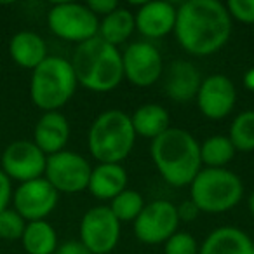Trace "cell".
I'll return each mask as SVG.
<instances>
[{"label": "cell", "mask_w": 254, "mask_h": 254, "mask_svg": "<svg viewBox=\"0 0 254 254\" xmlns=\"http://www.w3.org/2000/svg\"><path fill=\"white\" fill-rule=\"evenodd\" d=\"M131 122L136 136H143V138H148L152 141L171 129L169 112L157 103H148V105L136 108L131 115Z\"/></svg>", "instance_id": "21"}, {"label": "cell", "mask_w": 254, "mask_h": 254, "mask_svg": "<svg viewBox=\"0 0 254 254\" xmlns=\"http://www.w3.org/2000/svg\"><path fill=\"white\" fill-rule=\"evenodd\" d=\"M247 207H249L251 216H253V218H254V191L249 195V200H247Z\"/></svg>", "instance_id": "35"}, {"label": "cell", "mask_w": 254, "mask_h": 254, "mask_svg": "<svg viewBox=\"0 0 254 254\" xmlns=\"http://www.w3.org/2000/svg\"><path fill=\"white\" fill-rule=\"evenodd\" d=\"M244 85H246V89H249L251 92H254V66L249 68V70L246 71V75H244Z\"/></svg>", "instance_id": "34"}, {"label": "cell", "mask_w": 254, "mask_h": 254, "mask_svg": "<svg viewBox=\"0 0 254 254\" xmlns=\"http://www.w3.org/2000/svg\"><path fill=\"white\" fill-rule=\"evenodd\" d=\"M60 193L46 178L21 183L12 193L14 211L25 221H42L56 209Z\"/></svg>", "instance_id": "12"}, {"label": "cell", "mask_w": 254, "mask_h": 254, "mask_svg": "<svg viewBox=\"0 0 254 254\" xmlns=\"http://www.w3.org/2000/svg\"><path fill=\"white\" fill-rule=\"evenodd\" d=\"M120 225L110 207L96 205L82 216L80 242L91 254H112L120 240Z\"/></svg>", "instance_id": "10"}, {"label": "cell", "mask_w": 254, "mask_h": 254, "mask_svg": "<svg viewBox=\"0 0 254 254\" xmlns=\"http://www.w3.org/2000/svg\"><path fill=\"white\" fill-rule=\"evenodd\" d=\"M253 39H254V26H253Z\"/></svg>", "instance_id": "37"}, {"label": "cell", "mask_w": 254, "mask_h": 254, "mask_svg": "<svg viewBox=\"0 0 254 254\" xmlns=\"http://www.w3.org/2000/svg\"><path fill=\"white\" fill-rule=\"evenodd\" d=\"M174 35L188 54L211 56L228 44L232 18L218 0H188L176 7Z\"/></svg>", "instance_id": "1"}, {"label": "cell", "mask_w": 254, "mask_h": 254, "mask_svg": "<svg viewBox=\"0 0 254 254\" xmlns=\"http://www.w3.org/2000/svg\"><path fill=\"white\" fill-rule=\"evenodd\" d=\"M202 78L198 73L197 66L190 61L178 60L167 66L166 71V94L173 101L187 103L197 98V92L200 89Z\"/></svg>", "instance_id": "17"}, {"label": "cell", "mask_w": 254, "mask_h": 254, "mask_svg": "<svg viewBox=\"0 0 254 254\" xmlns=\"http://www.w3.org/2000/svg\"><path fill=\"white\" fill-rule=\"evenodd\" d=\"M251 254H254V242H253V251H251Z\"/></svg>", "instance_id": "36"}, {"label": "cell", "mask_w": 254, "mask_h": 254, "mask_svg": "<svg viewBox=\"0 0 254 254\" xmlns=\"http://www.w3.org/2000/svg\"><path fill=\"white\" fill-rule=\"evenodd\" d=\"M124 78L136 87H150L164 71L162 56L150 42H134L122 53Z\"/></svg>", "instance_id": "11"}, {"label": "cell", "mask_w": 254, "mask_h": 254, "mask_svg": "<svg viewBox=\"0 0 254 254\" xmlns=\"http://www.w3.org/2000/svg\"><path fill=\"white\" fill-rule=\"evenodd\" d=\"M70 138V124L60 112H46L33 131V143L44 155H54L64 150Z\"/></svg>", "instance_id": "16"}, {"label": "cell", "mask_w": 254, "mask_h": 254, "mask_svg": "<svg viewBox=\"0 0 254 254\" xmlns=\"http://www.w3.org/2000/svg\"><path fill=\"white\" fill-rule=\"evenodd\" d=\"M134 143L131 115L122 110H106L98 115L87 134L89 152L99 164H120L132 152Z\"/></svg>", "instance_id": "4"}, {"label": "cell", "mask_w": 254, "mask_h": 254, "mask_svg": "<svg viewBox=\"0 0 254 254\" xmlns=\"http://www.w3.org/2000/svg\"><path fill=\"white\" fill-rule=\"evenodd\" d=\"M132 226H134V235L139 242L148 244V246L166 244L178 232V226H180L176 205L164 198L145 204Z\"/></svg>", "instance_id": "9"}, {"label": "cell", "mask_w": 254, "mask_h": 254, "mask_svg": "<svg viewBox=\"0 0 254 254\" xmlns=\"http://www.w3.org/2000/svg\"><path fill=\"white\" fill-rule=\"evenodd\" d=\"M54 254H91V251L80 242V240H70L61 246H58Z\"/></svg>", "instance_id": "33"}, {"label": "cell", "mask_w": 254, "mask_h": 254, "mask_svg": "<svg viewBox=\"0 0 254 254\" xmlns=\"http://www.w3.org/2000/svg\"><path fill=\"white\" fill-rule=\"evenodd\" d=\"M237 152H254V112L246 110L233 119L228 134Z\"/></svg>", "instance_id": "25"}, {"label": "cell", "mask_w": 254, "mask_h": 254, "mask_svg": "<svg viewBox=\"0 0 254 254\" xmlns=\"http://www.w3.org/2000/svg\"><path fill=\"white\" fill-rule=\"evenodd\" d=\"M134 30V12L119 5L115 11L110 12L108 16H105L99 21L98 37L101 40H105L106 44H110V46L119 47L120 44L129 40V37L132 35Z\"/></svg>", "instance_id": "22"}, {"label": "cell", "mask_w": 254, "mask_h": 254, "mask_svg": "<svg viewBox=\"0 0 254 254\" xmlns=\"http://www.w3.org/2000/svg\"><path fill=\"white\" fill-rule=\"evenodd\" d=\"M176 209H178V218H180V223L181 221L191 223V221H195V219L198 218V214H200L198 207L191 200L181 202L180 205H176Z\"/></svg>", "instance_id": "32"}, {"label": "cell", "mask_w": 254, "mask_h": 254, "mask_svg": "<svg viewBox=\"0 0 254 254\" xmlns=\"http://www.w3.org/2000/svg\"><path fill=\"white\" fill-rule=\"evenodd\" d=\"M253 240L246 232L235 226H221L211 232L202 246L198 254H251Z\"/></svg>", "instance_id": "18"}, {"label": "cell", "mask_w": 254, "mask_h": 254, "mask_svg": "<svg viewBox=\"0 0 254 254\" xmlns=\"http://www.w3.org/2000/svg\"><path fill=\"white\" fill-rule=\"evenodd\" d=\"M87 9L92 12L94 16H108L110 12H113L117 7H119V4H117L115 0H89L87 4Z\"/></svg>", "instance_id": "30"}, {"label": "cell", "mask_w": 254, "mask_h": 254, "mask_svg": "<svg viewBox=\"0 0 254 254\" xmlns=\"http://www.w3.org/2000/svg\"><path fill=\"white\" fill-rule=\"evenodd\" d=\"M226 11L230 18L254 26V0H228Z\"/></svg>", "instance_id": "29"}, {"label": "cell", "mask_w": 254, "mask_h": 254, "mask_svg": "<svg viewBox=\"0 0 254 254\" xmlns=\"http://www.w3.org/2000/svg\"><path fill=\"white\" fill-rule=\"evenodd\" d=\"M127 187V173L122 164H98L92 167L87 190L99 200H113Z\"/></svg>", "instance_id": "19"}, {"label": "cell", "mask_w": 254, "mask_h": 254, "mask_svg": "<svg viewBox=\"0 0 254 254\" xmlns=\"http://www.w3.org/2000/svg\"><path fill=\"white\" fill-rule=\"evenodd\" d=\"M12 200V185L5 173L0 169V212L9 209V202Z\"/></svg>", "instance_id": "31"}, {"label": "cell", "mask_w": 254, "mask_h": 254, "mask_svg": "<svg viewBox=\"0 0 254 254\" xmlns=\"http://www.w3.org/2000/svg\"><path fill=\"white\" fill-rule=\"evenodd\" d=\"M195 99L202 115L211 120H221L228 117L235 106L237 89L226 75H209L202 80Z\"/></svg>", "instance_id": "14"}, {"label": "cell", "mask_w": 254, "mask_h": 254, "mask_svg": "<svg viewBox=\"0 0 254 254\" xmlns=\"http://www.w3.org/2000/svg\"><path fill=\"white\" fill-rule=\"evenodd\" d=\"M237 150L232 145L228 136L214 134L204 139L200 145V160L202 166L212 167V169H225L235 157Z\"/></svg>", "instance_id": "24"}, {"label": "cell", "mask_w": 254, "mask_h": 254, "mask_svg": "<svg viewBox=\"0 0 254 254\" xmlns=\"http://www.w3.org/2000/svg\"><path fill=\"white\" fill-rule=\"evenodd\" d=\"M47 155L33 141L18 139L11 143L2 153V171L9 180L26 183L42 178L46 173Z\"/></svg>", "instance_id": "13"}, {"label": "cell", "mask_w": 254, "mask_h": 254, "mask_svg": "<svg viewBox=\"0 0 254 254\" xmlns=\"http://www.w3.org/2000/svg\"><path fill=\"white\" fill-rule=\"evenodd\" d=\"M150 155L162 180L174 188L190 187L202 169L200 145L193 134L180 127H171L153 139Z\"/></svg>", "instance_id": "2"}, {"label": "cell", "mask_w": 254, "mask_h": 254, "mask_svg": "<svg viewBox=\"0 0 254 254\" xmlns=\"http://www.w3.org/2000/svg\"><path fill=\"white\" fill-rule=\"evenodd\" d=\"M25 228L26 221L14 209H5V211L0 212V239L21 240Z\"/></svg>", "instance_id": "27"}, {"label": "cell", "mask_w": 254, "mask_h": 254, "mask_svg": "<svg viewBox=\"0 0 254 254\" xmlns=\"http://www.w3.org/2000/svg\"><path fill=\"white\" fill-rule=\"evenodd\" d=\"M134 25L146 39H162L174 32L176 7L169 2H143L134 12Z\"/></svg>", "instance_id": "15"}, {"label": "cell", "mask_w": 254, "mask_h": 254, "mask_svg": "<svg viewBox=\"0 0 254 254\" xmlns=\"http://www.w3.org/2000/svg\"><path fill=\"white\" fill-rule=\"evenodd\" d=\"M77 84L92 92H110L124 78L122 54L99 37L78 44L71 58Z\"/></svg>", "instance_id": "3"}, {"label": "cell", "mask_w": 254, "mask_h": 254, "mask_svg": "<svg viewBox=\"0 0 254 254\" xmlns=\"http://www.w3.org/2000/svg\"><path fill=\"white\" fill-rule=\"evenodd\" d=\"M242 180L230 169L204 167L190 185V200L207 214L232 211L242 200Z\"/></svg>", "instance_id": "6"}, {"label": "cell", "mask_w": 254, "mask_h": 254, "mask_svg": "<svg viewBox=\"0 0 254 254\" xmlns=\"http://www.w3.org/2000/svg\"><path fill=\"white\" fill-rule=\"evenodd\" d=\"M110 202H112L108 205L110 211L113 212V216L120 223H131V221L134 223L136 218L139 216V212L145 207L143 195L138 190H129V188H126L122 193H119Z\"/></svg>", "instance_id": "26"}, {"label": "cell", "mask_w": 254, "mask_h": 254, "mask_svg": "<svg viewBox=\"0 0 254 254\" xmlns=\"http://www.w3.org/2000/svg\"><path fill=\"white\" fill-rule=\"evenodd\" d=\"M92 166L85 157L63 150L47 157L46 180L58 193H78L87 190Z\"/></svg>", "instance_id": "8"}, {"label": "cell", "mask_w": 254, "mask_h": 254, "mask_svg": "<svg viewBox=\"0 0 254 254\" xmlns=\"http://www.w3.org/2000/svg\"><path fill=\"white\" fill-rule=\"evenodd\" d=\"M21 242L28 254H54L58 249L56 230L46 219L26 223Z\"/></svg>", "instance_id": "23"}, {"label": "cell", "mask_w": 254, "mask_h": 254, "mask_svg": "<svg viewBox=\"0 0 254 254\" xmlns=\"http://www.w3.org/2000/svg\"><path fill=\"white\" fill-rule=\"evenodd\" d=\"M12 61L26 70H35L47 58L46 40L35 32H19L9 42Z\"/></svg>", "instance_id": "20"}, {"label": "cell", "mask_w": 254, "mask_h": 254, "mask_svg": "<svg viewBox=\"0 0 254 254\" xmlns=\"http://www.w3.org/2000/svg\"><path fill=\"white\" fill-rule=\"evenodd\" d=\"M77 85L70 61L60 56H47L32 73L30 98L37 108L58 112L71 99Z\"/></svg>", "instance_id": "5"}, {"label": "cell", "mask_w": 254, "mask_h": 254, "mask_svg": "<svg viewBox=\"0 0 254 254\" xmlns=\"http://www.w3.org/2000/svg\"><path fill=\"white\" fill-rule=\"evenodd\" d=\"M47 25L56 37L68 42L82 44L98 37L99 18L87 9L85 4L61 2L54 4L47 12Z\"/></svg>", "instance_id": "7"}, {"label": "cell", "mask_w": 254, "mask_h": 254, "mask_svg": "<svg viewBox=\"0 0 254 254\" xmlns=\"http://www.w3.org/2000/svg\"><path fill=\"white\" fill-rule=\"evenodd\" d=\"M164 254H198V242L188 232H176L166 244Z\"/></svg>", "instance_id": "28"}]
</instances>
